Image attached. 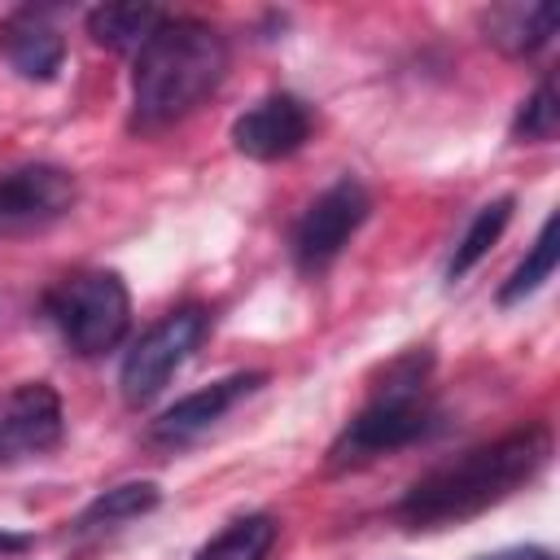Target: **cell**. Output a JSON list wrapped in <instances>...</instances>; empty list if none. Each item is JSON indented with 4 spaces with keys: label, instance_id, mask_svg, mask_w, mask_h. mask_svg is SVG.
Wrapping results in <instances>:
<instances>
[{
    "label": "cell",
    "instance_id": "1",
    "mask_svg": "<svg viewBox=\"0 0 560 560\" xmlns=\"http://www.w3.org/2000/svg\"><path fill=\"white\" fill-rule=\"evenodd\" d=\"M551 459V429L547 424H525L512 429L486 446H472L438 468H429L402 499H398V521L407 529H438V525H459L508 494H516L525 481H534Z\"/></svg>",
    "mask_w": 560,
    "mask_h": 560
},
{
    "label": "cell",
    "instance_id": "2",
    "mask_svg": "<svg viewBox=\"0 0 560 560\" xmlns=\"http://www.w3.org/2000/svg\"><path fill=\"white\" fill-rule=\"evenodd\" d=\"M228 39L201 18H171L144 39L131 66V127L162 131L188 118L228 74Z\"/></svg>",
    "mask_w": 560,
    "mask_h": 560
},
{
    "label": "cell",
    "instance_id": "3",
    "mask_svg": "<svg viewBox=\"0 0 560 560\" xmlns=\"http://www.w3.org/2000/svg\"><path fill=\"white\" fill-rule=\"evenodd\" d=\"M429 363H433L429 350H407L385 368V376L372 389V398L363 402V411L328 446V464L332 468L368 464L376 455H389V451H402L411 442H424L438 429V407H433V398L424 389Z\"/></svg>",
    "mask_w": 560,
    "mask_h": 560
},
{
    "label": "cell",
    "instance_id": "4",
    "mask_svg": "<svg viewBox=\"0 0 560 560\" xmlns=\"http://www.w3.org/2000/svg\"><path fill=\"white\" fill-rule=\"evenodd\" d=\"M44 311L74 354H105L131 324V293L118 271H79L48 289Z\"/></svg>",
    "mask_w": 560,
    "mask_h": 560
},
{
    "label": "cell",
    "instance_id": "5",
    "mask_svg": "<svg viewBox=\"0 0 560 560\" xmlns=\"http://www.w3.org/2000/svg\"><path fill=\"white\" fill-rule=\"evenodd\" d=\"M206 332H210V311L206 306H175L149 332H140V341L127 350L122 372H118L122 402L127 407L153 402L166 389V381L192 359V350L206 341Z\"/></svg>",
    "mask_w": 560,
    "mask_h": 560
},
{
    "label": "cell",
    "instance_id": "6",
    "mask_svg": "<svg viewBox=\"0 0 560 560\" xmlns=\"http://www.w3.org/2000/svg\"><path fill=\"white\" fill-rule=\"evenodd\" d=\"M372 210L368 188L354 175H341L337 184H328L293 223V262L306 276H319L324 267L337 262V254L350 245V236L363 228Z\"/></svg>",
    "mask_w": 560,
    "mask_h": 560
},
{
    "label": "cell",
    "instance_id": "7",
    "mask_svg": "<svg viewBox=\"0 0 560 560\" xmlns=\"http://www.w3.org/2000/svg\"><path fill=\"white\" fill-rule=\"evenodd\" d=\"M74 197H79V184L66 166L26 162L13 171H0V241L35 236L52 228L61 214H70Z\"/></svg>",
    "mask_w": 560,
    "mask_h": 560
},
{
    "label": "cell",
    "instance_id": "8",
    "mask_svg": "<svg viewBox=\"0 0 560 560\" xmlns=\"http://www.w3.org/2000/svg\"><path fill=\"white\" fill-rule=\"evenodd\" d=\"M61 429H66V416H61L57 389L48 381L18 385L0 407V468L48 455L61 442Z\"/></svg>",
    "mask_w": 560,
    "mask_h": 560
},
{
    "label": "cell",
    "instance_id": "9",
    "mask_svg": "<svg viewBox=\"0 0 560 560\" xmlns=\"http://www.w3.org/2000/svg\"><path fill=\"white\" fill-rule=\"evenodd\" d=\"M311 127H315V118H311L306 101H298L293 92H271L232 122V144H236V153H245L254 162H280L306 144Z\"/></svg>",
    "mask_w": 560,
    "mask_h": 560
},
{
    "label": "cell",
    "instance_id": "10",
    "mask_svg": "<svg viewBox=\"0 0 560 560\" xmlns=\"http://www.w3.org/2000/svg\"><path fill=\"white\" fill-rule=\"evenodd\" d=\"M262 381H267L262 372H232V376H223V381H210V385L184 394L175 407H166V411L153 420V429H149L153 446H188V442H197V438H201L206 429H214L241 398H249Z\"/></svg>",
    "mask_w": 560,
    "mask_h": 560
},
{
    "label": "cell",
    "instance_id": "11",
    "mask_svg": "<svg viewBox=\"0 0 560 560\" xmlns=\"http://www.w3.org/2000/svg\"><path fill=\"white\" fill-rule=\"evenodd\" d=\"M0 52H4V61L22 74V79H31V83H48V79H57V70H61V61H66V39H61V31L44 18V13H18V18H9L4 22V31H0Z\"/></svg>",
    "mask_w": 560,
    "mask_h": 560
},
{
    "label": "cell",
    "instance_id": "12",
    "mask_svg": "<svg viewBox=\"0 0 560 560\" xmlns=\"http://www.w3.org/2000/svg\"><path fill=\"white\" fill-rule=\"evenodd\" d=\"M556 22H560V9L547 0L542 4H503V9H490L486 39L512 57H529L556 35Z\"/></svg>",
    "mask_w": 560,
    "mask_h": 560
},
{
    "label": "cell",
    "instance_id": "13",
    "mask_svg": "<svg viewBox=\"0 0 560 560\" xmlns=\"http://www.w3.org/2000/svg\"><path fill=\"white\" fill-rule=\"evenodd\" d=\"M166 22V9L158 4H101L88 13V35L118 52H140L144 39Z\"/></svg>",
    "mask_w": 560,
    "mask_h": 560
},
{
    "label": "cell",
    "instance_id": "14",
    "mask_svg": "<svg viewBox=\"0 0 560 560\" xmlns=\"http://www.w3.org/2000/svg\"><path fill=\"white\" fill-rule=\"evenodd\" d=\"M162 503V490L158 481H122L105 494H96L79 516H74V529L79 534H92V529H118L144 512H153Z\"/></svg>",
    "mask_w": 560,
    "mask_h": 560
},
{
    "label": "cell",
    "instance_id": "15",
    "mask_svg": "<svg viewBox=\"0 0 560 560\" xmlns=\"http://www.w3.org/2000/svg\"><path fill=\"white\" fill-rule=\"evenodd\" d=\"M271 542H276V521L267 512H249L223 525L192 560H267Z\"/></svg>",
    "mask_w": 560,
    "mask_h": 560
},
{
    "label": "cell",
    "instance_id": "16",
    "mask_svg": "<svg viewBox=\"0 0 560 560\" xmlns=\"http://www.w3.org/2000/svg\"><path fill=\"white\" fill-rule=\"evenodd\" d=\"M508 219H512V197H494L490 206H481V210L472 214L468 232L459 236V245H455L451 262H446V280H459V276H468V271H472V267L486 258V249H490V245L503 236Z\"/></svg>",
    "mask_w": 560,
    "mask_h": 560
},
{
    "label": "cell",
    "instance_id": "17",
    "mask_svg": "<svg viewBox=\"0 0 560 560\" xmlns=\"http://www.w3.org/2000/svg\"><path fill=\"white\" fill-rule=\"evenodd\" d=\"M551 271H556V214L542 219V228H538L529 254H525V258L516 262V271L503 280V289H499V306H512V302L529 298L534 289H542V280H551Z\"/></svg>",
    "mask_w": 560,
    "mask_h": 560
},
{
    "label": "cell",
    "instance_id": "18",
    "mask_svg": "<svg viewBox=\"0 0 560 560\" xmlns=\"http://www.w3.org/2000/svg\"><path fill=\"white\" fill-rule=\"evenodd\" d=\"M556 127H560V105H556V79L547 74V79L534 88V96L516 109L512 136H516V140H551Z\"/></svg>",
    "mask_w": 560,
    "mask_h": 560
},
{
    "label": "cell",
    "instance_id": "19",
    "mask_svg": "<svg viewBox=\"0 0 560 560\" xmlns=\"http://www.w3.org/2000/svg\"><path fill=\"white\" fill-rule=\"evenodd\" d=\"M35 538L31 534H13V529H0V556H18V551H26Z\"/></svg>",
    "mask_w": 560,
    "mask_h": 560
},
{
    "label": "cell",
    "instance_id": "20",
    "mask_svg": "<svg viewBox=\"0 0 560 560\" xmlns=\"http://www.w3.org/2000/svg\"><path fill=\"white\" fill-rule=\"evenodd\" d=\"M481 560H551L542 547H516V551H499V556H481Z\"/></svg>",
    "mask_w": 560,
    "mask_h": 560
}]
</instances>
